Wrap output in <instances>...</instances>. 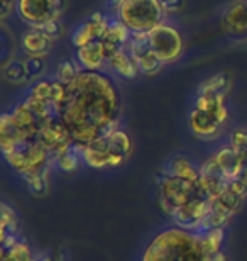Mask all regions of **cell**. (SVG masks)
Instances as JSON below:
<instances>
[{"mask_svg":"<svg viewBox=\"0 0 247 261\" xmlns=\"http://www.w3.org/2000/svg\"><path fill=\"white\" fill-rule=\"evenodd\" d=\"M120 111V93L112 78L102 71L81 70L68 85L58 117L70 130L73 143L88 144L119 129Z\"/></svg>","mask_w":247,"mask_h":261,"instance_id":"1","label":"cell"},{"mask_svg":"<svg viewBox=\"0 0 247 261\" xmlns=\"http://www.w3.org/2000/svg\"><path fill=\"white\" fill-rule=\"evenodd\" d=\"M143 261H205L202 236L181 227L162 231L148 244Z\"/></svg>","mask_w":247,"mask_h":261,"instance_id":"2","label":"cell"},{"mask_svg":"<svg viewBox=\"0 0 247 261\" xmlns=\"http://www.w3.org/2000/svg\"><path fill=\"white\" fill-rule=\"evenodd\" d=\"M164 14L159 0H124L117 7V19L130 33H151L162 24Z\"/></svg>","mask_w":247,"mask_h":261,"instance_id":"3","label":"cell"},{"mask_svg":"<svg viewBox=\"0 0 247 261\" xmlns=\"http://www.w3.org/2000/svg\"><path fill=\"white\" fill-rule=\"evenodd\" d=\"M159 197L161 207L170 216H173V212L178 207L186 205L195 198H205L198 184L178 178V176H173L170 173L162 175V181H159Z\"/></svg>","mask_w":247,"mask_h":261,"instance_id":"4","label":"cell"},{"mask_svg":"<svg viewBox=\"0 0 247 261\" xmlns=\"http://www.w3.org/2000/svg\"><path fill=\"white\" fill-rule=\"evenodd\" d=\"M149 46L162 63H173L183 53V38L173 25L159 24L149 33Z\"/></svg>","mask_w":247,"mask_h":261,"instance_id":"5","label":"cell"},{"mask_svg":"<svg viewBox=\"0 0 247 261\" xmlns=\"http://www.w3.org/2000/svg\"><path fill=\"white\" fill-rule=\"evenodd\" d=\"M39 139L48 148V151L54 160L60 158L61 154H65L75 144L70 136V130L66 129V126L63 124L60 117H51L43 124L39 133Z\"/></svg>","mask_w":247,"mask_h":261,"instance_id":"6","label":"cell"},{"mask_svg":"<svg viewBox=\"0 0 247 261\" xmlns=\"http://www.w3.org/2000/svg\"><path fill=\"white\" fill-rule=\"evenodd\" d=\"M15 9L29 28L39 29L49 20L58 19L54 0H17Z\"/></svg>","mask_w":247,"mask_h":261,"instance_id":"7","label":"cell"},{"mask_svg":"<svg viewBox=\"0 0 247 261\" xmlns=\"http://www.w3.org/2000/svg\"><path fill=\"white\" fill-rule=\"evenodd\" d=\"M210 214H212V200L210 198H195L190 203L183 207H178L173 212V219H175L176 226L186 231H195V229L202 227Z\"/></svg>","mask_w":247,"mask_h":261,"instance_id":"8","label":"cell"},{"mask_svg":"<svg viewBox=\"0 0 247 261\" xmlns=\"http://www.w3.org/2000/svg\"><path fill=\"white\" fill-rule=\"evenodd\" d=\"M230 180L224 175V171L220 170L218 163L215 158H210L205 161L203 166L200 168V189H202L205 198H215L218 197L222 192L227 189Z\"/></svg>","mask_w":247,"mask_h":261,"instance_id":"9","label":"cell"},{"mask_svg":"<svg viewBox=\"0 0 247 261\" xmlns=\"http://www.w3.org/2000/svg\"><path fill=\"white\" fill-rule=\"evenodd\" d=\"M108 28V20L103 17L100 12H95L90 15V19L85 20L80 28H76V31L73 33L71 36V41H73V46L75 48H81L92 41H97V39H102L105 31Z\"/></svg>","mask_w":247,"mask_h":261,"instance_id":"10","label":"cell"},{"mask_svg":"<svg viewBox=\"0 0 247 261\" xmlns=\"http://www.w3.org/2000/svg\"><path fill=\"white\" fill-rule=\"evenodd\" d=\"M81 146V156L83 161L90 166V168H110V146L107 134L102 136L95 141L88 144H80Z\"/></svg>","mask_w":247,"mask_h":261,"instance_id":"11","label":"cell"},{"mask_svg":"<svg viewBox=\"0 0 247 261\" xmlns=\"http://www.w3.org/2000/svg\"><path fill=\"white\" fill-rule=\"evenodd\" d=\"M222 25L230 36L245 38L247 36V2L245 0L234 2L225 10V14L222 17Z\"/></svg>","mask_w":247,"mask_h":261,"instance_id":"12","label":"cell"},{"mask_svg":"<svg viewBox=\"0 0 247 261\" xmlns=\"http://www.w3.org/2000/svg\"><path fill=\"white\" fill-rule=\"evenodd\" d=\"M110 146V168L122 165L132 153V139L122 129H115L107 134Z\"/></svg>","mask_w":247,"mask_h":261,"instance_id":"13","label":"cell"},{"mask_svg":"<svg viewBox=\"0 0 247 261\" xmlns=\"http://www.w3.org/2000/svg\"><path fill=\"white\" fill-rule=\"evenodd\" d=\"M76 60L78 63L83 66V70H92V71H100L103 63L107 61L103 53L102 39L92 41L81 48H76Z\"/></svg>","mask_w":247,"mask_h":261,"instance_id":"14","label":"cell"},{"mask_svg":"<svg viewBox=\"0 0 247 261\" xmlns=\"http://www.w3.org/2000/svg\"><path fill=\"white\" fill-rule=\"evenodd\" d=\"M225 98H227V92H220V93H200L195 107L200 109L203 112L212 114L218 119L220 122H225L229 117L227 106H225Z\"/></svg>","mask_w":247,"mask_h":261,"instance_id":"15","label":"cell"},{"mask_svg":"<svg viewBox=\"0 0 247 261\" xmlns=\"http://www.w3.org/2000/svg\"><path fill=\"white\" fill-rule=\"evenodd\" d=\"M188 122H190V129L200 138H212V136L218 133L220 126H222V122L215 116L200 111L197 107L190 112V121Z\"/></svg>","mask_w":247,"mask_h":261,"instance_id":"16","label":"cell"},{"mask_svg":"<svg viewBox=\"0 0 247 261\" xmlns=\"http://www.w3.org/2000/svg\"><path fill=\"white\" fill-rule=\"evenodd\" d=\"M51 38L46 36L41 29L31 28L25 31L20 39V46H22L24 53L29 56H44L51 48Z\"/></svg>","mask_w":247,"mask_h":261,"instance_id":"17","label":"cell"},{"mask_svg":"<svg viewBox=\"0 0 247 261\" xmlns=\"http://www.w3.org/2000/svg\"><path fill=\"white\" fill-rule=\"evenodd\" d=\"M108 66L112 68L117 75H120L122 78H127V80H132V78H135L141 73L138 60H135V56L130 53L129 48H125V46L117 55H114L112 58L108 60Z\"/></svg>","mask_w":247,"mask_h":261,"instance_id":"18","label":"cell"},{"mask_svg":"<svg viewBox=\"0 0 247 261\" xmlns=\"http://www.w3.org/2000/svg\"><path fill=\"white\" fill-rule=\"evenodd\" d=\"M213 158L229 180L237 178V176L240 175V171H242V168H244L242 156H240L232 146H230V148H222L217 154L213 156Z\"/></svg>","mask_w":247,"mask_h":261,"instance_id":"19","label":"cell"},{"mask_svg":"<svg viewBox=\"0 0 247 261\" xmlns=\"http://www.w3.org/2000/svg\"><path fill=\"white\" fill-rule=\"evenodd\" d=\"M210 200H212V211L225 214V216L232 217V214L237 212L239 207L242 205L244 197H240L239 194H235V192L230 189V187H227V189H225L218 197L210 198Z\"/></svg>","mask_w":247,"mask_h":261,"instance_id":"20","label":"cell"},{"mask_svg":"<svg viewBox=\"0 0 247 261\" xmlns=\"http://www.w3.org/2000/svg\"><path fill=\"white\" fill-rule=\"evenodd\" d=\"M168 173L173 176H178V178H183V180L195 181V184L200 181V170L195 168V165H193L186 156H181V154L171 158V161L168 163Z\"/></svg>","mask_w":247,"mask_h":261,"instance_id":"21","label":"cell"},{"mask_svg":"<svg viewBox=\"0 0 247 261\" xmlns=\"http://www.w3.org/2000/svg\"><path fill=\"white\" fill-rule=\"evenodd\" d=\"M202 236V248H203V254H205V261H213V258L220 253V248H222L224 243V229H210L205 234H200Z\"/></svg>","mask_w":247,"mask_h":261,"instance_id":"22","label":"cell"},{"mask_svg":"<svg viewBox=\"0 0 247 261\" xmlns=\"http://www.w3.org/2000/svg\"><path fill=\"white\" fill-rule=\"evenodd\" d=\"M2 75L9 83H14V85H19V83H24L25 80H29L28 75V68L25 63L17 60H10L4 65L2 68Z\"/></svg>","mask_w":247,"mask_h":261,"instance_id":"23","label":"cell"},{"mask_svg":"<svg viewBox=\"0 0 247 261\" xmlns=\"http://www.w3.org/2000/svg\"><path fill=\"white\" fill-rule=\"evenodd\" d=\"M102 39L110 41V43L124 48L130 39V31L117 19V20H114V22H108V28H107V31H105Z\"/></svg>","mask_w":247,"mask_h":261,"instance_id":"24","label":"cell"},{"mask_svg":"<svg viewBox=\"0 0 247 261\" xmlns=\"http://www.w3.org/2000/svg\"><path fill=\"white\" fill-rule=\"evenodd\" d=\"M2 261H34V258L28 244L17 241L14 246L2 249Z\"/></svg>","mask_w":247,"mask_h":261,"instance_id":"25","label":"cell"},{"mask_svg":"<svg viewBox=\"0 0 247 261\" xmlns=\"http://www.w3.org/2000/svg\"><path fill=\"white\" fill-rule=\"evenodd\" d=\"M80 71L81 70L73 63L71 60H63L60 63V66H58L56 80H60L61 83H65V85H70V83H73L76 80V76Z\"/></svg>","mask_w":247,"mask_h":261,"instance_id":"26","label":"cell"},{"mask_svg":"<svg viewBox=\"0 0 247 261\" xmlns=\"http://www.w3.org/2000/svg\"><path fill=\"white\" fill-rule=\"evenodd\" d=\"M227 87H229L227 75H215V76H210L207 82H203L202 85H200V93L227 92Z\"/></svg>","mask_w":247,"mask_h":261,"instance_id":"27","label":"cell"},{"mask_svg":"<svg viewBox=\"0 0 247 261\" xmlns=\"http://www.w3.org/2000/svg\"><path fill=\"white\" fill-rule=\"evenodd\" d=\"M66 95H68V85L61 83L60 80H54L52 82V87H51V95H49V103L54 107V111L58 112L60 107L63 106V102L66 100Z\"/></svg>","mask_w":247,"mask_h":261,"instance_id":"28","label":"cell"},{"mask_svg":"<svg viewBox=\"0 0 247 261\" xmlns=\"http://www.w3.org/2000/svg\"><path fill=\"white\" fill-rule=\"evenodd\" d=\"M28 181L31 192H33L34 195H44L46 190H48V170L43 171V173H38V175H33V176H28L25 178Z\"/></svg>","mask_w":247,"mask_h":261,"instance_id":"29","label":"cell"},{"mask_svg":"<svg viewBox=\"0 0 247 261\" xmlns=\"http://www.w3.org/2000/svg\"><path fill=\"white\" fill-rule=\"evenodd\" d=\"M25 68H28L29 80H31V78L41 76V75H43V71H44V68H46L44 56H29V60L25 61Z\"/></svg>","mask_w":247,"mask_h":261,"instance_id":"30","label":"cell"},{"mask_svg":"<svg viewBox=\"0 0 247 261\" xmlns=\"http://www.w3.org/2000/svg\"><path fill=\"white\" fill-rule=\"evenodd\" d=\"M51 87H52V82L49 80H38L31 88V95L38 97V98H43V100H49V95H51Z\"/></svg>","mask_w":247,"mask_h":261,"instance_id":"31","label":"cell"},{"mask_svg":"<svg viewBox=\"0 0 247 261\" xmlns=\"http://www.w3.org/2000/svg\"><path fill=\"white\" fill-rule=\"evenodd\" d=\"M46 36H49L51 39H58V38H61V34H63V25L61 22L58 19H52L49 20V22H46L43 28H39Z\"/></svg>","mask_w":247,"mask_h":261,"instance_id":"32","label":"cell"},{"mask_svg":"<svg viewBox=\"0 0 247 261\" xmlns=\"http://www.w3.org/2000/svg\"><path fill=\"white\" fill-rule=\"evenodd\" d=\"M232 148L237 151V153H242V151L247 149V130H235V133L232 134Z\"/></svg>","mask_w":247,"mask_h":261,"instance_id":"33","label":"cell"},{"mask_svg":"<svg viewBox=\"0 0 247 261\" xmlns=\"http://www.w3.org/2000/svg\"><path fill=\"white\" fill-rule=\"evenodd\" d=\"M164 12H178L183 7V0H159Z\"/></svg>","mask_w":247,"mask_h":261,"instance_id":"34","label":"cell"},{"mask_svg":"<svg viewBox=\"0 0 247 261\" xmlns=\"http://www.w3.org/2000/svg\"><path fill=\"white\" fill-rule=\"evenodd\" d=\"M14 7V0H2V12H0V19H5L10 14Z\"/></svg>","mask_w":247,"mask_h":261,"instance_id":"35","label":"cell"},{"mask_svg":"<svg viewBox=\"0 0 247 261\" xmlns=\"http://www.w3.org/2000/svg\"><path fill=\"white\" fill-rule=\"evenodd\" d=\"M54 7H56V14H58V17H60V14L65 10L66 7V0H54Z\"/></svg>","mask_w":247,"mask_h":261,"instance_id":"36","label":"cell"},{"mask_svg":"<svg viewBox=\"0 0 247 261\" xmlns=\"http://www.w3.org/2000/svg\"><path fill=\"white\" fill-rule=\"evenodd\" d=\"M237 178H239V180H242L244 184L247 185V166H244V168H242V171H240V175L237 176Z\"/></svg>","mask_w":247,"mask_h":261,"instance_id":"37","label":"cell"},{"mask_svg":"<svg viewBox=\"0 0 247 261\" xmlns=\"http://www.w3.org/2000/svg\"><path fill=\"white\" fill-rule=\"evenodd\" d=\"M240 156H242V161H244V166H247V149L242 151V153H239Z\"/></svg>","mask_w":247,"mask_h":261,"instance_id":"38","label":"cell"},{"mask_svg":"<svg viewBox=\"0 0 247 261\" xmlns=\"http://www.w3.org/2000/svg\"><path fill=\"white\" fill-rule=\"evenodd\" d=\"M112 2H114V5H115V7H119V5L124 2V0H112Z\"/></svg>","mask_w":247,"mask_h":261,"instance_id":"39","label":"cell"},{"mask_svg":"<svg viewBox=\"0 0 247 261\" xmlns=\"http://www.w3.org/2000/svg\"><path fill=\"white\" fill-rule=\"evenodd\" d=\"M54 261H66L65 258H61V256H58V258H54Z\"/></svg>","mask_w":247,"mask_h":261,"instance_id":"40","label":"cell"},{"mask_svg":"<svg viewBox=\"0 0 247 261\" xmlns=\"http://www.w3.org/2000/svg\"><path fill=\"white\" fill-rule=\"evenodd\" d=\"M245 2H247V0H245Z\"/></svg>","mask_w":247,"mask_h":261,"instance_id":"41","label":"cell"}]
</instances>
